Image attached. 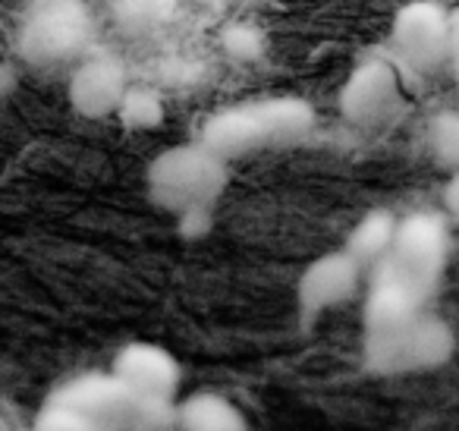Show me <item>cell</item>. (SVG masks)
I'll use <instances>...</instances> for the list:
<instances>
[{
	"instance_id": "6da1fadb",
	"label": "cell",
	"mask_w": 459,
	"mask_h": 431,
	"mask_svg": "<svg viewBox=\"0 0 459 431\" xmlns=\"http://www.w3.org/2000/svg\"><path fill=\"white\" fill-rule=\"evenodd\" d=\"M230 183V164L217 158L202 142L173 145L160 152L148 164L145 186L158 208L170 215H195V211H214L217 198Z\"/></svg>"
},
{
	"instance_id": "7a4b0ae2",
	"label": "cell",
	"mask_w": 459,
	"mask_h": 431,
	"mask_svg": "<svg viewBox=\"0 0 459 431\" xmlns=\"http://www.w3.org/2000/svg\"><path fill=\"white\" fill-rule=\"evenodd\" d=\"M456 353V330L440 315L421 312L412 321L387 330H365L362 365L365 372L394 378L444 368Z\"/></svg>"
},
{
	"instance_id": "3957f363",
	"label": "cell",
	"mask_w": 459,
	"mask_h": 431,
	"mask_svg": "<svg viewBox=\"0 0 459 431\" xmlns=\"http://www.w3.org/2000/svg\"><path fill=\"white\" fill-rule=\"evenodd\" d=\"M91 41V16L82 0H32L16 32V51L26 64L51 70L82 60Z\"/></svg>"
},
{
	"instance_id": "277c9868",
	"label": "cell",
	"mask_w": 459,
	"mask_h": 431,
	"mask_svg": "<svg viewBox=\"0 0 459 431\" xmlns=\"http://www.w3.org/2000/svg\"><path fill=\"white\" fill-rule=\"evenodd\" d=\"M394 54L406 70L428 76L450 64V13L437 0H412L394 20Z\"/></svg>"
},
{
	"instance_id": "5b68a950",
	"label": "cell",
	"mask_w": 459,
	"mask_h": 431,
	"mask_svg": "<svg viewBox=\"0 0 459 431\" xmlns=\"http://www.w3.org/2000/svg\"><path fill=\"white\" fill-rule=\"evenodd\" d=\"M450 259V217L440 211H412L396 221L387 261L434 293Z\"/></svg>"
},
{
	"instance_id": "8992f818",
	"label": "cell",
	"mask_w": 459,
	"mask_h": 431,
	"mask_svg": "<svg viewBox=\"0 0 459 431\" xmlns=\"http://www.w3.org/2000/svg\"><path fill=\"white\" fill-rule=\"evenodd\" d=\"M362 274L365 271L356 265V259H350L343 249L308 261L296 280V312H299L302 328L350 303L362 286Z\"/></svg>"
},
{
	"instance_id": "52a82bcc",
	"label": "cell",
	"mask_w": 459,
	"mask_h": 431,
	"mask_svg": "<svg viewBox=\"0 0 459 431\" xmlns=\"http://www.w3.org/2000/svg\"><path fill=\"white\" fill-rule=\"evenodd\" d=\"M403 98L400 70L375 57L359 64L340 89V114L356 127H377L396 110Z\"/></svg>"
},
{
	"instance_id": "ba28073f",
	"label": "cell",
	"mask_w": 459,
	"mask_h": 431,
	"mask_svg": "<svg viewBox=\"0 0 459 431\" xmlns=\"http://www.w3.org/2000/svg\"><path fill=\"white\" fill-rule=\"evenodd\" d=\"M431 290L421 286L419 280H412L406 271L384 259L381 265L371 268L368 293H365V330H387L396 324L412 321L415 315H421L428 305Z\"/></svg>"
},
{
	"instance_id": "9c48e42d",
	"label": "cell",
	"mask_w": 459,
	"mask_h": 431,
	"mask_svg": "<svg viewBox=\"0 0 459 431\" xmlns=\"http://www.w3.org/2000/svg\"><path fill=\"white\" fill-rule=\"evenodd\" d=\"M110 372L135 393V400H164V403H173L179 397V384H183V368H179L177 356L148 340L126 343L114 356Z\"/></svg>"
},
{
	"instance_id": "30bf717a",
	"label": "cell",
	"mask_w": 459,
	"mask_h": 431,
	"mask_svg": "<svg viewBox=\"0 0 459 431\" xmlns=\"http://www.w3.org/2000/svg\"><path fill=\"white\" fill-rule=\"evenodd\" d=\"M129 89L126 66L117 54L98 51L76 64L70 76V104L85 120H104L117 114Z\"/></svg>"
},
{
	"instance_id": "8fae6325",
	"label": "cell",
	"mask_w": 459,
	"mask_h": 431,
	"mask_svg": "<svg viewBox=\"0 0 459 431\" xmlns=\"http://www.w3.org/2000/svg\"><path fill=\"white\" fill-rule=\"evenodd\" d=\"M51 400L73 406L76 412L89 416L91 422H98L101 428L108 425H129L135 412V393L117 378L114 372H85L76 378L64 381L57 391L51 393Z\"/></svg>"
},
{
	"instance_id": "7c38bea8",
	"label": "cell",
	"mask_w": 459,
	"mask_h": 431,
	"mask_svg": "<svg viewBox=\"0 0 459 431\" xmlns=\"http://www.w3.org/2000/svg\"><path fill=\"white\" fill-rule=\"evenodd\" d=\"M204 148L230 161L246 158L252 152H262V148H271L268 142V129H264V120L258 114L255 101L246 104H233V108H223L217 114H211L202 127V136H198Z\"/></svg>"
},
{
	"instance_id": "4fadbf2b",
	"label": "cell",
	"mask_w": 459,
	"mask_h": 431,
	"mask_svg": "<svg viewBox=\"0 0 459 431\" xmlns=\"http://www.w3.org/2000/svg\"><path fill=\"white\" fill-rule=\"evenodd\" d=\"M173 431H249V418L223 393L195 391L177 400Z\"/></svg>"
},
{
	"instance_id": "5bb4252c",
	"label": "cell",
	"mask_w": 459,
	"mask_h": 431,
	"mask_svg": "<svg viewBox=\"0 0 459 431\" xmlns=\"http://www.w3.org/2000/svg\"><path fill=\"white\" fill-rule=\"evenodd\" d=\"M255 108L264 120V129H268L271 148L299 145L315 129V108L306 98H296V95L258 98Z\"/></svg>"
},
{
	"instance_id": "9a60e30c",
	"label": "cell",
	"mask_w": 459,
	"mask_h": 431,
	"mask_svg": "<svg viewBox=\"0 0 459 431\" xmlns=\"http://www.w3.org/2000/svg\"><path fill=\"white\" fill-rule=\"evenodd\" d=\"M396 221H400V217L387 208L368 211V215L346 233L343 252L350 255V259H356V265L362 268V271H371V268L381 265V261L390 255Z\"/></svg>"
},
{
	"instance_id": "2e32d148",
	"label": "cell",
	"mask_w": 459,
	"mask_h": 431,
	"mask_svg": "<svg viewBox=\"0 0 459 431\" xmlns=\"http://www.w3.org/2000/svg\"><path fill=\"white\" fill-rule=\"evenodd\" d=\"M428 158L440 171H459V108H444L428 120L425 127Z\"/></svg>"
},
{
	"instance_id": "e0dca14e",
	"label": "cell",
	"mask_w": 459,
	"mask_h": 431,
	"mask_svg": "<svg viewBox=\"0 0 459 431\" xmlns=\"http://www.w3.org/2000/svg\"><path fill=\"white\" fill-rule=\"evenodd\" d=\"M117 117L123 120L126 129H154L164 120V101L152 85H133L129 83L126 95H123Z\"/></svg>"
},
{
	"instance_id": "ac0fdd59",
	"label": "cell",
	"mask_w": 459,
	"mask_h": 431,
	"mask_svg": "<svg viewBox=\"0 0 459 431\" xmlns=\"http://www.w3.org/2000/svg\"><path fill=\"white\" fill-rule=\"evenodd\" d=\"M179 0H114V20L126 32H148L173 16Z\"/></svg>"
},
{
	"instance_id": "d6986e66",
	"label": "cell",
	"mask_w": 459,
	"mask_h": 431,
	"mask_svg": "<svg viewBox=\"0 0 459 431\" xmlns=\"http://www.w3.org/2000/svg\"><path fill=\"white\" fill-rule=\"evenodd\" d=\"M32 431H104V428L98 422H91L89 416L76 412L73 406L57 403V400L48 397V403L35 416Z\"/></svg>"
},
{
	"instance_id": "ffe728a7",
	"label": "cell",
	"mask_w": 459,
	"mask_h": 431,
	"mask_svg": "<svg viewBox=\"0 0 459 431\" xmlns=\"http://www.w3.org/2000/svg\"><path fill=\"white\" fill-rule=\"evenodd\" d=\"M221 45L233 60H243V64H249V60L262 57L264 48H268V41H264V35L258 32L255 26H249V22H233V26L223 29Z\"/></svg>"
},
{
	"instance_id": "44dd1931",
	"label": "cell",
	"mask_w": 459,
	"mask_h": 431,
	"mask_svg": "<svg viewBox=\"0 0 459 431\" xmlns=\"http://www.w3.org/2000/svg\"><path fill=\"white\" fill-rule=\"evenodd\" d=\"M440 202H444V215L450 217V221H459V171H453L450 177H446Z\"/></svg>"
},
{
	"instance_id": "7402d4cb",
	"label": "cell",
	"mask_w": 459,
	"mask_h": 431,
	"mask_svg": "<svg viewBox=\"0 0 459 431\" xmlns=\"http://www.w3.org/2000/svg\"><path fill=\"white\" fill-rule=\"evenodd\" d=\"M16 85H20V76H16L13 64H4V60H0V101L13 95Z\"/></svg>"
},
{
	"instance_id": "603a6c76",
	"label": "cell",
	"mask_w": 459,
	"mask_h": 431,
	"mask_svg": "<svg viewBox=\"0 0 459 431\" xmlns=\"http://www.w3.org/2000/svg\"><path fill=\"white\" fill-rule=\"evenodd\" d=\"M450 66L456 73V83H459V10L450 13Z\"/></svg>"
},
{
	"instance_id": "cb8c5ba5",
	"label": "cell",
	"mask_w": 459,
	"mask_h": 431,
	"mask_svg": "<svg viewBox=\"0 0 459 431\" xmlns=\"http://www.w3.org/2000/svg\"><path fill=\"white\" fill-rule=\"evenodd\" d=\"M202 7H211V10H217V7H227L230 0H198Z\"/></svg>"
}]
</instances>
